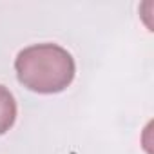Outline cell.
Segmentation results:
<instances>
[{"instance_id":"6da1fadb","label":"cell","mask_w":154,"mask_h":154,"mask_svg":"<svg viewBox=\"0 0 154 154\" xmlns=\"http://www.w3.org/2000/svg\"><path fill=\"white\" fill-rule=\"evenodd\" d=\"M18 82L33 93H62L74 80V58L58 44H35L22 49L15 60Z\"/></svg>"},{"instance_id":"7a4b0ae2","label":"cell","mask_w":154,"mask_h":154,"mask_svg":"<svg viewBox=\"0 0 154 154\" xmlns=\"http://www.w3.org/2000/svg\"><path fill=\"white\" fill-rule=\"evenodd\" d=\"M17 120V102L9 89L0 85V136L6 134Z\"/></svg>"}]
</instances>
